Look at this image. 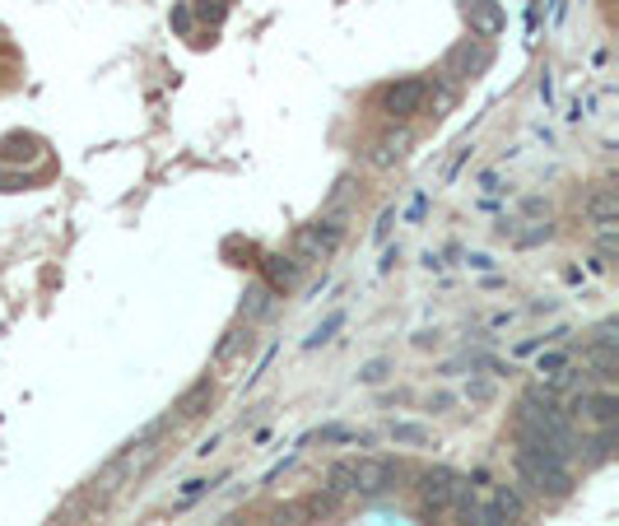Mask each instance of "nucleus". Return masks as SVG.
I'll list each match as a JSON object with an SVG mask.
<instances>
[{"instance_id":"1","label":"nucleus","mask_w":619,"mask_h":526,"mask_svg":"<svg viewBox=\"0 0 619 526\" xmlns=\"http://www.w3.org/2000/svg\"><path fill=\"white\" fill-rule=\"evenodd\" d=\"M517 433V447H512V471H517V480H522L536 499H568L573 494V457L568 452H559L554 443H545L540 433L531 429H512Z\"/></svg>"},{"instance_id":"2","label":"nucleus","mask_w":619,"mask_h":526,"mask_svg":"<svg viewBox=\"0 0 619 526\" xmlns=\"http://www.w3.org/2000/svg\"><path fill=\"white\" fill-rule=\"evenodd\" d=\"M401 475L405 471L387 457H345L326 471V494H336V499H377Z\"/></svg>"},{"instance_id":"3","label":"nucleus","mask_w":619,"mask_h":526,"mask_svg":"<svg viewBox=\"0 0 619 526\" xmlns=\"http://www.w3.org/2000/svg\"><path fill=\"white\" fill-rule=\"evenodd\" d=\"M517 429H531L540 433L545 443H554L559 452H578V433H573V419H568L564 401L554 392H545V387H531V392L517 401Z\"/></svg>"},{"instance_id":"4","label":"nucleus","mask_w":619,"mask_h":526,"mask_svg":"<svg viewBox=\"0 0 619 526\" xmlns=\"http://www.w3.org/2000/svg\"><path fill=\"white\" fill-rule=\"evenodd\" d=\"M340 243H345V215H322L294 233V257L303 261V266H308V261L322 266V261H331L340 252Z\"/></svg>"},{"instance_id":"5","label":"nucleus","mask_w":619,"mask_h":526,"mask_svg":"<svg viewBox=\"0 0 619 526\" xmlns=\"http://www.w3.org/2000/svg\"><path fill=\"white\" fill-rule=\"evenodd\" d=\"M461 489H466V475H457L452 466H433V471L419 475V503H424V517H452Z\"/></svg>"},{"instance_id":"6","label":"nucleus","mask_w":619,"mask_h":526,"mask_svg":"<svg viewBox=\"0 0 619 526\" xmlns=\"http://www.w3.org/2000/svg\"><path fill=\"white\" fill-rule=\"evenodd\" d=\"M424 103H429V80H419V75H410V80H391L387 89L377 94V112L391 117V122H410V117H419Z\"/></svg>"},{"instance_id":"7","label":"nucleus","mask_w":619,"mask_h":526,"mask_svg":"<svg viewBox=\"0 0 619 526\" xmlns=\"http://www.w3.org/2000/svg\"><path fill=\"white\" fill-rule=\"evenodd\" d=\"M564 410H568V419H582V424H592V429L601 433V429H610V424H615L619 396L615 392H592V387H587V392H578V401L564 405Z\"/></svg>"},{"instance_id":"8","label":"nucleus","mask_w":619,"mask_h":526,"mask_svg":"<svg viewBox=\"0 0 619 526\" xmlns=\"http://www.w3.org/2000/svg\"><path fill=\"white\" fill-rule=\"evenodd\" d=\"M261 280H266L275 294H289V289H298V280H303V261L284 257V252H266V257H261Z\"/></svg>"},{"instance_id":"9","label":"nucleus","mask_w":619,"mask_h":526,"mask_svg":"<svg viewBox=\"0 0 619 526\" xmlns=\"http://www.w3.org/2000/svg\"><path fill=\"white\" fill-rule=\"evenodd\" d=\"M256 350V336H252V326H233V331H224V336H219V345H215V354H210V359H215V368H233L238 364V359H247V354Z\"/></svg>"},{"instance_id":"10","label":"nucleus","mask_w":619,"mask_h":526,"mask_svg":"<svg viewBox=\"0 0 619 526\" xmlns=\"http://www.w3.org/2000/svg\"><path fill=\"white\" fill-rule=\"evenodd\" d=\"M275 289H270L266 280H256V284H247V294H243V303H238V317H243L247 326L252 322H266L270 312H275Z\"/></svg>"},{"instance_id":"11","label":"nucleus","mask_w":619,"mask_h":526,"mask_svg":"<svg viewBox=\"0 0 619 526\" xmlns=\"http://www.w3.org/2000/svg\"><path fill=\"white\" fill-rule=\"evenodd\" d=\"M210 405H215V382L201 378V382H191L187 396H182V401H177L173 410H177V419H201L205 410H210Z\"/></svg>"},{"instance_id":"12","label":"nucleus","mask_w":619,"mask_h":526,"mask_svg":"<svg viewBox=\"0 0 619 526\" xmlns=\"http://www.w3.org/2000/svg\"><path fill=\"white\" fill-rule=\"evenodd\" d=\"M494 513L503 526H517L526 522V499L517 485H494Z\"/></svg>"},{"instance_id":"13","label":"nucleus","mask_w":619,"mask_h":526,"mask_svg":"<svg viewBox=\"0 0 619 526\" xmlns=\"http://www.w3.org/2000/svg\"><path fill=\"white\" fill-rule=\"evenodd\" d=\"M457 66H466V75H461V80H475V75L489 66V47H475V52H471V42H461L457 52L447 56L443 70H457Z\"/></svg>"},{"instance_id":"14","label":"nucleus","mask_w":619,"mask_h":526,"mask_svg":"<svg viewBox=\"0 0 619 526\" xmlns=\"http://www.w3.org/2000/svg\"><path fill=\"white\" fill-rule=\"evenodd\" d=\"M410 149V131H391V135H382V140H373V154L368 159L377 163V168H387V163H396Z\"/></svg>"},{"instance_id":"15","label":"nucleus","mask_w":619,"mask_h":526,"mask_svg":"<svg viewBox=\"0 0 619 526\" xmlns=\"http://www.w3.org/2000/svg\"><path fill=\"white\" fill-rule=\"evenodd\" d=\"M587 215H592V224H606V219H619V196H615V187H601L587 196Z\"/></svg>"},{"instance_id":"16","label":"nucleus","mask_w":619,"mask_h":526,"mask_svg":"<svg viewBox=\"0 0 619 526\" xmlns=\"http://www.w3.org/2000/svg\"><path fill=\"white\" fill-rule=\"evenodd\" d=\"M587 368H592L601 382H615L619 378V350H606V345H587Z\"/></svg>"},{"instance_id":"17","label":"nucleus","mask_w":619,"mask_h":526,"mask_svg":"<svg viewBox=\"0 0 619 526\" xmlns=\"http://www.w3.org/2000/svg\"><path fill=\"white\" fill-rule=\"evenodd\" d=\"M391 443L396 447H433V429L429 424H410V419H401V424H391Z\"/></svg>"},{"instance_id":"18","label":"nucleus","mask_w":619,"mask_h":526,"mask_svg":"<svg viewBox=\"0 0 619 526\" xmlns=\"http://www.w3.org/2000/svg\"><path fill=\"white\" fill-rule=\"evenodd\" d=\"M354 177H340L336 182V191H331V196H326V205H322V215H345V210H350V201H354Z\"/></svg>"},{"instance_id":"19","label":"nucleus","mask_w":619,"mask_h":526,"mask_svg":"<svg viewBox=\"0 0 619 526\" xmlns=\"http://www.w3.org/2000/svg\"><path fill=\"white\" fill-rule=\"evenodd\" d=\"M340 326H345V312H331V317H326V322L317 326L308 340H303V350H317V345H326V340H336Z\"/></svg>"},{"instance_id":"20","label":"nucleus","mask_w":619,"mask_h":526,"mask_svg":"<svg viewBox=\"0 0 619 526\" xmlns=\"http://www.w3.org/2000/svg\"><path fill=\"white\" fill-rule=\"evenodd\" d=\"M568 336H573L568 326H554V331H545V336H531V340H522V345H517V354H536L540 345H559V340H568Z\"/></svg>"},{"instance_id":"21","label":"nucleus","mask_w":619,"mask_h":526,"mask_svg":"<svg viewBox=\"0 0 619 526\" xmlns=\"http://www.w3.org/2000/svg\"><path fill=\"white\" fill-rule=\"evenodd\" d=\"M387 373H391L387 359H368V364L359 368V382H364V387H377V382H387Z\"/></svg>"},{"instance_id":"22","label":"nucleus","mask_w":619,"mask_h":526,"mask_svg":"<svg viewBox=\"0 0 619 526\" xmlns=\"http://www.w3.org/2000/svg\"><path fill=\"white\" fill-rule=\"evenodd\" d=\"M322 443H364V433H354V429H345V424H326L322 433H317Z\"/></svg>"},{"instance_id":"23","label":"nucleus","mask_w":619,"mask_h":526,"mask_svg":"<svg viewBox=\"0 0 619 526\" xmlns=\"http://www.w3.org/2000/svg\"><path fill=\"white\" fill-rule=\"evenodd\" d=\"M592 345H606V350H619V322H615V317H606V322L596 326Z\"/></svg>"},{"instance_id":"24","label":"nucleus","mask_w":619,"mask_h":526,"mask_svg":"<svg viewBox=\"0 0 619 526\" xmlns=\"http://www.w3.org/2000/svg\"><path fill=\"white\" fill-rule=\"evenodd\" d=\"M312 517H308V508H303V503H294V508H280V513H275V522L270 526H308Z\"/></svg>"},{"instance_id":"25","label":"nucleus","mask_w":619,"mask_h":526,"mask_svg":"<svg viewBox=\"0 0 619 526\" xmlns=\"http://www.w3.org/2000/svg\"><path fill=\"white\" fill-rule=\"evenodd\" d=\"M568 364V354H559V350H550V354H540V364H536V373L545 378V373H559V368Z\"/></svg>"},{"instance_id":"26","label":"nucleus","mask_w":619,"mask_h":526,"mask_svg":"<svg viewBox=\"0 0 619 526\" xmlns=\"http://www.w3.org/2000/svg\"><path fill=\"white\" fill-rule=\"evenodd\" d=\"M210 489H215V480H187V485H182V503L201 499V494H210Z\"/></svg>"},{"instance_id":"27","label":"nucleus","mask_w":619,"mask_h":526,"mask_svg":"<svg viewBox=\"0 0 619 526\" xmlns=\"http://www.w3.org/2000/svg\"><path fill=\"white\" fill-rule=\"evenodd\" d=\"M494 396V382H471V401H489Z\"/></svg>"},{"instance_id":"28","label":"nucleus","mask_w":619,"mask_h":526,"mask_svg":"<svg viewBox=\"0 0 619 526\" xmlns=\"http://www.w3.org/2000/svg\"><path fill=\"white\" fill-rule=\"evenodd\" d=\"M471 266L475 270H489V266H494V257H485V252H471Z\"/></svg>"},{"instance_id":"29","label":"nucleus","mask_w":619,"mask_h":526,"mask_svg":"<svg viewBox=\"0 0 619 526\" xmlns=\"http://www.w3.org/2000/svg\"><path fill=\"white\" fill-rule=\"evenodd\" d=\"M447 405H452V396H447V392H438V396H433V401H429V410H447Z\"/></svg>"}]
</instances>
